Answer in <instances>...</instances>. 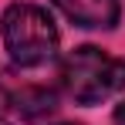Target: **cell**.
<instances>
[{"label":"cell","mask_w":125,"mask_h":125,"mask_svg":"<svg viewBox=\"0 0 125 125\" xmlns=\"http://www.w3.org/2000/svg\"><path fill=\"white\" fill-rule=\"evenodd\" d=\"M61 84L81 105H98L125 88V61L102 47H78L61 61Z\"/></svg>","instance_id":"cell-1"},{"label":"cell","mask_w":125,"mask_h":125,"mask_svg":"<svg viewBox=\"0 0 125 125\" xmlns=\"http://www.w3.org/2000/svg\"><path fill=\"white\" fill-rule=\"evenodd\" d=\"M0 34L21 68H37L58 54V27L37 3H10L0 17Z\"/></svg>","instance_id":"cell-2"},{"label":"cell","mask_w":125,"mask_h":125,"mask_svg":"<svg viewBox=\"0 0 125 125\" xmlns=\"http://www.w3.org/2000/svg\"><path fill=\"white\" fill-rule=\"evenodd\" d=\"M64 14L81 27H115L118 0H54Z\"/></svg>","instance_id":"cell-3"},{"label":"cell","mask_w":125,"mask_h":125,"mask_svg":"<svg viewBox=\"0 0 125 125\" xmlns=\"http://www.w3.org/2000/svg\"><path fill=\"white\" fill-rule=\"evenodd\" d=\"M10 105H14V112H17L21 118L37 122V118L51 115V112L58 108V95H54L51 88H41V84H27V88H21V91L10 98Z\"/></svg>","instance_id":"cell-4"},{"label":"cell","mask_w":125,"mask_h":125,"mask_svg":"<svg viewBox=\"0 0 125 125\" xmlns=\"http://www.w3.org/2000/svg\"><path fill=\"white\" fill-rule=\"evenodd\" d=\"M115 122H118V125H125V105H118V112H115Z\"/></svg>","instance_id":"cell-5"},{"label":"cell","mask_w":125,"mask_h":125,"mask_svg":"<svg viewBox=\"0 0 125 125\" xmlns=\"http://www.w3.org/2000/svg\"><path fill=\"white\" fill-rule=\"evenodd\" d=\"M0 98H3V88H0Z\"/></svg>","instance_id":"cell-6"},{"label":"cell","mask_w":125,"mask_h":125,"mask_svg":"<svg viewBox=\"0 0 125 125\" xmlns=\"http://www.w3.org/2000/svg\"><path fill=\"white\" fill-rule=\"evenodd\" d=\"M0 125H7V122H3V118H0Z\"/></svg>","instance_id":"cell-7"}]
</instances>
